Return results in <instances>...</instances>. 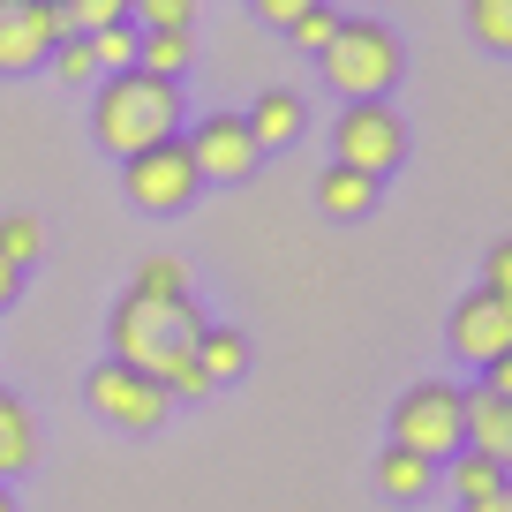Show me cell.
Wrapping results in <instances>:
<instances>
[{
  "label": "cell",
  "mask_w": 512,
  "mask_h": 512,
  "mask_svg": "<svg viewBox=\"0 0 512 512\" xmlns=\"http://www.w3.org/2000/svg\"><path fill=\"white\" fill-rule=\"evenodd\" d=\"M91 136L121 159L181 136V91L166 76H144V68H121V76H98L91 91Z\"/></svg>",
  "instance_id": "obj_1"
},
{
  "label": "cell",
  "mask_w": 512,
  "mask_h": 512,
  "mask_svg": "<svg viewBox=\"0 0 512 512\" xmlns=\"http://www.w3.org/2000/svg\"><path fill=\"white\" fill-rule=\"evenodd\" d=\"M204 324H211V317H204L196 302H144V294H121V302H113L106 339H113V362L159 377L174 354H196Z\"/></svg>",
  "instance_id": "obj_2"
},
{
  "label": "cell",
  "mask_w": 512,
  "mask_h": 512,
  "mask_svg": "<svg viewBox=\"0 0 512 512\" xmlns=\"http://www.w3.org/2000/svg\"><path fill=\"white\" fill-rule=\"evenodd\" d=\"M317 68H324V83L354 106V98H384V91H392L400 68H407V53H400V38H392V23L339 16V31H332V46L317 53Z\"/></svg>",
  "instance_id": "obj_3"
},
{
  "label": "cell",
  "mask_w": 512,
  "mask_h": 512,
  "mask_svg": "<svg viewBox=\"0 0 512 512\" xmlns=\"http://www.w3.org/2000/svg\"><path fill=\"white\" fill-rule=\"evenodd\" d=\"M460 384H445V377H430V384H407L400 392V407H392V445L400 452H415V460H452L460 452Z\"/></svg>",
  "instance_id": "obj_4"
},
{
  "label": "cell",
  "mask_w": 512,
  "mask_h": 512,
  "mask_svg": "<svg viewBox=\"0 0 512 512\" xmlns=\"http://www.w3.org/2000/svg\"><path fill=\"white\" fill-rule=\"evenodd\" d=\"M332 151H339L332 166H354V174L384 181L407 159V128H400V113L384 106V98H354V106L339 113V128H332Z\"/></svg>",
  "instance_id": "obj_5"
},
{
  "label": "cell",
  "mask_w": 512,
  "mask_h": 512,
  "mask_svg": "<svg viewBox=\"0 0 512 512\" xmlns=\"http://www.w3.org/2000/svg\"><path fill=\"white\" fill-rule=\"evenodd\" d=\"M121 189H128V204H136V211L166 219V211H189L204 181H196V166H189V151H181V136H166V144H151V151H136V159H121Z\"/></svg>",
  "instance_id": "obj_6"
},
{
  "label": "cell",
  "mask_w": 512,
  "mask_h": 512,
  "mask_svg": "<svg viewBox=\"0 0 512 512\" xmlns=\"http://www.w3.org/2000/svg\"><path fill=\"white\" fill-rule=\"evenodd\" d=\"M83 392H91V407L113 422V430H159V422L174 415L166 384L144 377V369H128V362H113V354L91 369V384H83Z\"/></svg>",
  "instance_id": "obj_7"
},
{
  "label": "cell",
  "mask_w": 512,
  "mask_h": 512,
  "mask_svg": "<svg viewBox=\"0 0 512 512\" xmlns=\"http://www.w3.org/2000/svg\"><path fill=\"white\" fill-rule=\"evenodd\" d=\"M61 8L53 0H0V76H31L61 46Z\"/></svg>",
  "instance_id": "obj_8"
},
{
  "label": "cell",
  "mask_w": 512,
  "mask_h": 512,
  "mask_svg": "<svg viewBox=\"0 0 512 512\" xmlns=\"http://www.w3.org/2000/svg\"><path fill=\"white\" fill-rule=\"evenodd\" d=\"M181 151H189L196 181H249V174H256V159H264V151L249 144L241 113H204V121L181 136Z\"/></svg>",
  "instance_id": "obj_9"
},
{
  "label": "cell",
  "mask_w": 512,
  "mask_h": 512,
  "mask_svg": "<svg viewBox=\"0 0 512 512\" xmlns=\"http://www.w3.org/2000/svg\"><path fill=\"white\" fill-rule=\"evenodd\" d=\"M452 354L460 362H475V369H490V362H505L512 354V302H497V294H460L452 302Z\"/></svg>",
  "instance_id": "obj_10"
},
{
  "label": "cell",
  "mask_w": 512,
  "mask_h": 512,
  "mask_svg": "<svg viewBox=\"0 0 512 512\" xmlns=\"http://www.w3.org/2000/svg\"><path fill=\"white\" fill-rule=\"evenodd\" d=\"M241 128H249V144H256V151H279V144H294V136H302V98L272 83V91L256 98L249 113H241Z\"/></svg>",
  "instance_id": "obj_11"
},
{
  "label": "cell",
  "mask_w": 512,
  "mask_h": 512,
  "mask_svg": "<svg viewBox=\"0 0 512 512\" xmlns=\"http://www.w3.org/2000/svg\"><path fill=\"white\" fill-rule=\"evenodd\" d=\"M317 204H324V219H362V211L377 204V181L354 174V166H324L317 174Z\"/></svg>",
  "instance_id": "obj_12"
},
{
  "label": "cell",
  "mask_w": 512,
  "mask_h": 512,
  "mask_svg": "<svg viewBox=\"0 0 512 512\" xmlns=\"http://www.w3.org/2000/svg\"><path fill=\"white\" fill-rule=\"evenodd\" d=\"M430 482H437L430 460H415V452H400V445H384V452H377V490H384V497L415 505V497H430Z\"/></svg>",
  "instance_id": "obj_13"
},
{
  "label": "cell",
  "mask_w": 512,
  "mask_h": 512,
  "mask_svg": "<svg viewBox=\"0 0 512 512\" xmlns=\"http://www.w3.org/2000/svg\"><path fill=\"white\" fill-rule=\"evenodd\" d=\"M196 369H204L211 384H234L241 369H249V339H241L234 324H204V339H196Z\"/></svg>",
  "instance_id": "obj_14"
},
{
  "label": "cell",
  "mask_w": 512,
  "mask_h": 512,
  "mask_svg": "<svg viewBox=\"0 0 512 512\" xmlns=\"http://www.w3.org/2000/svg\"><path fill=\"white\" fill-rule=\"evenodd\" d=\"M31 460H38V422H31L23 400H8V407H0V482L31 475Z\"/></svg>",
  "instance_id": "obj_15"
},
{
  "label": "cell",
  "mask_w": 512,
  "mask_h": 512,
  "mask_svg": "<svg viewBox=\"0 0 512 512\" xmlns=\"http://www.w3.org/2000/svg\"><path fill=\"white\" fill-rule=\"evenodd\" d=\"M136 68L174 83L181 68H189V31H136Z\"/></svg>",
  "instance_id": "obj_16"
},
{
  "label": "cell",
  "mask_w": 512,
  "mask_h": 512,
  "mask_svg": "<svg viewBox=\"0 0 512 512\" xmlns=\"http://www.w3.org/2000/svg\"><path fill=\"white\" fill-rule=\"evenodd\" d=\"M128 294H144V302H189V272H181V256H144Z\"/></svg>",
  "instance_id": "obj_17"
},
{
  "label": "cell",
  "mask_w": 512,
  "mask_h": 512,
  "mask_svg": "<svg viewBox=\"0 0 512 512\" xmlns=\"http://www.w3.org/2000/svg\"><path fill=\"white\" fill-rule=\"evenodd\" d=\"M61 8V31L68 38H98L113 23H128V0H53Z\"/></svg>",
  "instance_id": "obj_18"
},
{
  "label": "cell",
  "mask_w": 512,
  "mask_h": 512,
  "mask_svg": "<svg viewBox=\"0 0 512 512\" xmlns=\"http://www.w3.org/2000/svg\"><path fill=\"white\" fill-rule=\"evenodd\" d=\"M452 490L475 505V497H497L505 490V467L497 460H482V452H452Z\"/></svg>",
  "instance_id": "obj_19"
},
{
  "label": "cell",
  "mask_w": 512,
  "mask_h": 512,
  "mask_svg": "<svg viewBox=\"0 0 512 512\" xmlns=\"http://www.w3.org/2000/svg\"><path fill=\"white\" fill-rule=\"evenodd\" d=\"M38 249H46V226H38L31 211H8V219H0V264H16V272H23Z\"/></svg>",
  "instance_id": "obj_20"
},
{
  "label": "cell",
  "mask_w": 512,
  "mask_h": 512,
  "mask_svg": "<svg viewBox=\"0 0 512 512\" xmlns=\"http://www.w3.org/2000/svg\"><path fill=\"white\" fill-rule=\"evenodd\" d=\"M128 23H136V31H189L196 0H128Z\"/></svg>",
  "instance_id": "obj_21"
},
{
  "label": "cell",
  "mask_w": 512,
  "mask_h": 512,
  "mask_svg": "<svg viewBox=\"0 0 512 512\" xmlns=\"http://www.w3.org/2000/svg\"><path fill=\"white\" fill-rule=\"evenodd\" d=\"M467 23L490 53H512V0H467Z\"/></svg>",
  "instance_id": "obj_22"
},
{
  "label": "cell",
  "mask_w": 512,
  "mask_h": 512,
  "mask_svg": "<svg viewBox=\"0 0 512 512\" xmlns=\"http://www.w3.org/2000/svg\"><path fill=\"white\" fill-rule=\"evenodd\" d=\"M46 68L61 83H98V53H91V38H61V46L46 53Z\"/></svg>",
  "instance_id": "obj_23"
},
{
  "label": "cell",
  "mask_w": 512,
  "mask_h": 512,
  "mask_svg": "<svg viewBox=\"0 0 512 512\" xmlns=\"http://www.w3.org/2000/svg\"><path fill=\"white\" fill-rule=\"evenodd\" d=\"M91 53H98V76H121V68H136V23H113V31H98Z\"/></svg>",
  "instance_id": "obj_24"
},
{
  "label": "cell",
  "mask_w": 512,
  "mask_h": 512,
  "mask_svg": "<svg viewBox=\"0 0 512 512\" xmlns=\"http://www.w3.org/2000/svg\"><path fill=\"white\" fill-rule=\"evenodd\" d=\"M287 31H294V46L324 53V46H332V31H339V16H332V8H324V0H317V8H309V16H294Z\"/></svg>",
  "instance_id": "obj_25"
},
{
  "label": "cell",
  "mask_w": 512,
  "mask_h": 512,
  "mask_svg": "<svg viewBox=\"0 0 512 512\" xmlns=\"http://www.w3.org/2000/svg\"><path fill=\"white\" fill-rule=\"evenodd\" d=\"M482 294L512 302V241H497V249H490V264H482Z\"/></svg>",
  "instance_id": "obj_26"
},
{
  "label": "cell",
  "mask_w": 512,
  "mask_h": 512,
  "mask_svg": "<svg viewBox=\"0 0 512 512\" xmlns=\"http://www.w3.org/2000/svg\"><path fill=\"white\" fill-rule=\"evenodd\" d=\"M249 8H256L264 23H272V31H287V23H294V16H309L317 0H249Z\"/></svg>",
  "instance_id": "obj_27"
},
{
  "label": "cell",
  "mask_w": 512,
  "mask_h": 512,
  "mask_svg": "<svg viewBox=\"0 0 512 512\" xmlns=\"http://www.w3.org/2000/svg\"><path fill=\"white\" fill-rule=\"evenodd\" d=\"M482 392H505V400H512V354H505V362H490V369H482Z\"/></svg>",
  "instance_id": "obj_28"
},
{
  "label": "cell",
  "mask_w": 512,
  "mask_h": 512,
  "mask_svg": "<svg viewBox=\"0 0 512 512\" xmlns=\"http://www.w3.org/2000/svg\"><path fill=\"white\" fill-rule=\"evenodd\" d=\"M16 287H23V272H16V264H0V309L16 302Z\"/></svg>",
  "instance_id": "obj_29"
},
{
  "label": "cell",
  "mask_w": 512,
  "mask_h": 512,
  "mask_svg": "<svg viewBox=\"0 0 512 512\" xmlns=\"http://www.w3.org/2000/svg\"><path fill=\"white\" fill-rule=\"evenodd\" d=\"M467 512H512V490H497V497H475Z\"/></svg>",
  "instance_id": "obj_30"
},
{
  "label": "cell",
  "mask_w": 512,
  "mask_h": 512,
  "mask_svg": "<svg viewBox=\"0 0 512 512\" xmlns=\"http://www.w3.org/2000/svg\"><path fill=\"white\" fill-rule=\"evenodd\" d=\"M0 512H16V497H8V490H0Z\"/></svg>",
  "instance_id": "obj_31"
},
{
  "label": "cell",
  "mask_w": 512,
  "mask_h": 512,
  "mask_svg": "<svg viewBox=\"0 0 512 512\" xmlns=\"http://www.w3.org/2000/svg\"><path fill=\"white\" fill-rule=\"evenodd\" d=\"M8 400H16V392H0V407H8Z\"/></svg>",
  "instance_id": "obj_32"
}]
</instances>
